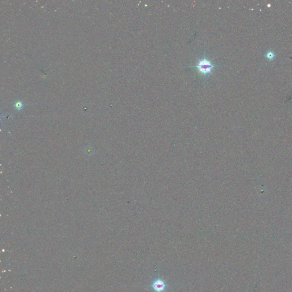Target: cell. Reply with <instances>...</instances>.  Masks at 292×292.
<instances>
[{
    "label": "cell",
    "mask_w": 292,
    "mask_h": 292,
    "mask_svg": "<svg viewBox=\"0 0 292 292\" xmlns=\"http://www.w3.org/2000/svg\"><path fill=\"white\" fill-rule=\"evenodd\" d=\"M199 74L204 76H208L212 74L216 65L206 57H202L197 60L196 64L193 66Z\"/></svg>",
    "instance_id": "cell-1"
},
{
    "label": "cell",
    "mask_w": 292,
    "mask_h": 292,
    "mask_svg": "<svg viewBox=\"0 0 292 292\" xmlns=\"http://www.w3.org/2000/svg\"><path fill=\"white\" fill-rule=\"evenodd\" d=\"M151 288L155 292H164L167 287V285L163 279H155L151 284Z\"/></svg>",
    "instance_id": "cell-2"
}]
</instances>
